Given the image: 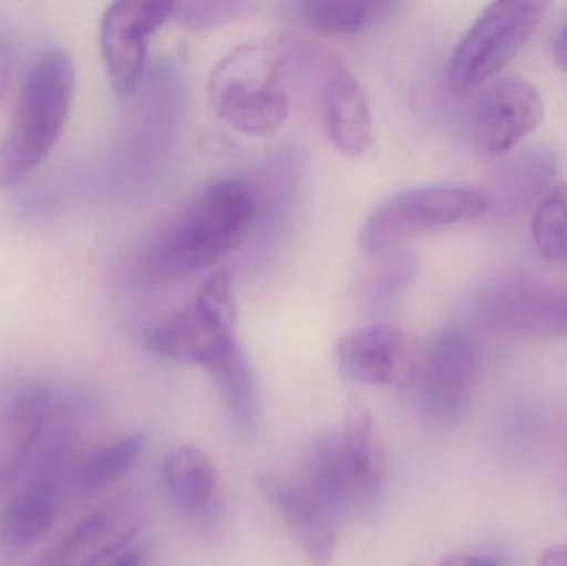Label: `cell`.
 <instances>
[{"mask_svg":"<svg viewBox=\"0 0 567 566\" xmlns=\"http://www.w3.org/2000/svg\"><path fill=\"white\" fill-rule=\"evenodd\" d=\"M112 566H143V554L140 550H130L120 555Z\"/></svg>","mask_w":567,"mask_h":566,"instance_id":"30","label":"cell"},{"mask_svg":"<svg viewBox=\"0 0 567 566\" xmlns=\"http://www.w3.org/2000/svg\"><path fill=\"white\" fill-rule=\"evenodd\" d=\"M256 484L281 515L290 534L300 542L309 562L316 566L329 564L336 548V518L317 504L299 482L276 475H259Z\"/></svg>","mask_w":567,"mask_h":566,"instance_id":"15","label":"cell"},{"mask_svg":"<svg viewBox=\"0 0 567 566\" xmlns=\"http://www.w3.org/2000/svg\"><path fill=\"white\" fill-rule=\"evenodd\" d=\"M282 47L276 42L243 43L223 56L208 80V100L216 115L245 135L279 132L290 115L281 80Z\"/></svg>","mask_w":567,"mask_h":566,"instance_id":"3","label":"cell"},{"mask_svg":"<svg viewBox=\"0 0 567 566\" xmlns=\"http://www.w3.org/2000/svg\"><path fill=\"white\" fill-rule=\"evenodd\" d=\"M319 102L333 146L347 158L369 155L375 145L369 100L352 72L333 56L320 65Z\"/></svg>","mask_w":567,"mask_h":566,"instance_id":"13","label":"cell"},{"mask_svg":"<svg viewBox=\"0 0 567 566\" xmlns=\"http://www.w3.org/2000/svg\"><path fill=\"white\" fill-rule=\"evenodd\" d=\"M175 2L120 0L110 3L100 23V50L113 92L128 99L145 72L148 42L173 17Z\"/></svg>","mask_w":567,"mask_h":566,"instance_id":"9","label":"cell"},{"mask_svg":"<svg viewBox=\"0 0 567 566\" xmlns=\"http://www.w3.org/2000/svg\"><path fill=\"white\" fill-rule=\"evenodd\" d=\"M439 566H502L496 564L492 558L483 557V555L456 554L450 555Z\"/></svg>","mask_w":567,"mask_h":566,"instance_id":"27","label":"cell"},{"mask_svg":"<svg viewBox=\"0 0 567 566\" xmlns=\"http://www.w3.org/2000/svg\"><path fill=\"white\" fill-rule=\"evenodd\" d=\"M480 318L496 331L519 338L567 336V289L529 278L505 276L480 292Z\"/></svg>","mask_w":567,"mask_h":566,"instance_id":"8","label":"cell"},{"mask_svg":"<svg viewBox=\"0 0 567 566\" xmlns=\"http://www.w3.org/2000/svg\"><path fill=\"white\" fill-rule=\"evenodd\" d=\"M145 447V435L142 432H133L95 449L76 469V488L83 494H95L110 487L135 469Z\"/></svg>","mask_w":567,"mask_h":566,"instance_id":"21","label":"cell"},{"mask_svg":"<svg viewBox=\"0 0 567 566\" xmlns=\"http://www.w3.org/2000/svg\"><path fill=\"white\" fill-rule=\"evenodd\" d=\"M73 92L75 65L66 50L50 49L37 56L0 140V189L19 185L45 162L62 138Z\"/></svg>","mask_w":567,"mask_h":566,"instance_id":"2","label":"cell"},{"mask_svg":"<svg viewBox=\"0 0 567 566\" xmlns=\"http://www.w3.org/2000/svg\"><path fill=\"white\" fill-rule=\"evenodd\" d=\"M226 405L243 429H255L259 421V389L251 362L245 349L233 358L218 374L213 375Z\"/></svg>","mask_w":567,"mask_h":566,"instance_id":"22","label":"cell"},{"mask_svg":"<svg viewBox=\"0 0 567 566\" xmlns=\"http://www.w3.org/2000/svg\"><path fill=\"white\" fill-rule=\"evenodd\" d=\"M163 482L178 507L195 521H209L218 507V475L208 455L188 445L163 461Z\"/></svg>","mask_w":567,"mask_h":566,"instance_id":"18","label":"cell"},{"mask_svg":"<svg viewBox=\"0 0 567 566\" xmlns=\"http://www.w3.org/2000/svg\"><path fill=\"white\" fill-rule=\"evenodd\" d=\"M258 216V198L248 183L216 179L193 193L159 226L140 258V281L163 288L215 265L241 245Z\"/></svg>","mask_w":567,"mask_h":566,"instance_id":"1","label":"cell"},{"mask_svg":"<svg viewBox=\"0 0 567 566\" xmlns=\"http://www.w3.org/2000/svg\"><path fill=\"white\" fill-rule=\"evenodd\" d=\"M399 7L395 2L377 0H306L296 3L300 19L326 35H350L363 32L386 19Z\"/></svg>","mask_w":567,"mask_h":566,"instance_id":"20","label":"cell"},{"mask_svg":"<svg viewBox=\"0 0 567 566\" xmlns=\"http://www.w3.org/2000/svg\"><path fill=\"white\" fill-rule=\"evenodd\" d=\"M555 156L546 152H532L515 159L506 175V193L512 202L526 203L551 183L555 176Z\"/></svg>","mask_w":567,"mask_h":566,"instance_id":"24","label":"cell"},{"mask_svg":"<svg viewBox=\"0 0 567 566\" xmlns=\"http://www.w3.org/2000/svg\"><path fill=\"white\" fill-rule=\"evenodd\" d=\"M337 364L350 381L369 385H402L415 379L420 356L415 341L399 326L372 325L343 336Z\"/></svg>","mask_w":567,"mask_h":566,"instance_id":"11","label":"cell"},{"mask_svg":"<svg viewBox=\"0 0 567 566\" xmlns=\"http://www.w3.org/2000/svg\"><path fill=\"white\" fill-rule=\"evenodd\" d=\"M343 459L359 497L372 494L382 478L383 457L375 435V422L365 405L350 402L339 434Z\"/></svg>","mask_w":567,"mask_h":566,"instance_id":"19","label":"cell"},{"mask_svg":"<svg viewBox=\"0 0 567 566\" xmlns=\"http://www.w3.org/2000/svg\"><path fill=\"white\" fill-rule=\"evenodd\" d=\"M59 508L56 478L33 477L0 511V548L20 552L32 547L55 524Z\"/></svg>","mask_w":567,"mask_h":566,"instance_id":"16","label":"cell"},{"mask_svg":"<svg viewBox=\"0 0 567 566\" xmlns=\"http://www.w3.org/2000/svg\"><path fill=\"white\" fill-rule=\"evenodd\" d=\"M142 524L138 502L130 497L110 502L76 524L33 566H99L122 552Z\"/></svg>","mask_w":567,"mask_h":566,"instance_id":"12","label":"cell"},{"mask_svg":"<svg viewBox=\"0 0 567 566\" xmlns=\"http://www.w3.org/2000/svg\"><path fill=\"white\" fill-rule=\"evenodd\" d=\"M533 239L546 261H567V185L555 186L539 203Z\"/></svg>","mask_w":567,"mask_h":566,"instance_id":"23","label":"cell"},{"mask_svg":"<svg viewBox=\"0 0 567 566\" xmlns=\"http://www.w3.org/2000/svg\"><path fill=\"white\" fill-rule=\"evenodd\" d=\"M12 76V49L6 37L0 35V105L6 99Z\"/></svg>","mask_w":567,"mask_h":566,"instance_id":"26","label":"cell"},{"mask_svg":"<svg viewBox=\"0 0 567 566\" xmlns=\"http://www.w3.org/2000/svg\"><path fill=\"white\" fill-rule=\"evenodd\" d=\"M543 119L542 95L533 83L518 76L495 80L473 103V133L492 156L512 152L542 125Z\"/></svg>","mask_w":567,"mask_h":566,"instance_id":"10","label":"cell"},{"mask_svg":"<svg viewBox=\"0 0 567 566\" xmlns=\"http://www.w3.org/2000/svg\"><path fill=\"white\" fill-rule=\"evenodd\" d=\"M553 52H555V59L558 65L567 72V23L559 30L558 35H556Z\"/></svg>","mask_w":567,"mask_h":566,"instance_id":"29","label":"cell"},{"mask_svg":"<svg viewBox=\"0 0 567 566\" xmlns=\"http://www.w3.org/2000/svg\"><path fill=\"white\" fill-rule=\"evenodd\" d=\"M478 359L468 332L452 328L436 336L413 379L423 415L435 424H458L472 404Z\"/></svg>","mask_w":567,"mask_h":566,"instance_id":"6","label":"cell"},{"mask_svg":"<svg viewBox=\"0 0 567 566\" xmlns=\"http://www.w3.org/2000/svg\"><path fill=\"white\" fill-rule=\"evenodd\" d=\"M236 325L238 315H223L195 299L188 308L150 325L145 344L156 356L215 375L243 351Z\"/></svg>","mask_w":567,"mask_h":566,"instance_id":"7","label":"cell"},{"mask_svg":"<svg viewBox=\"0 0 567 566\" xmlns=\"http://www.w3.org/2000/svg\"><path fill=\"white\" fill-rule=\"evenodd\" d=\"M55 408L47 384L22 385L0 409V494L25 474L42 444Z\"/></svg>","mask_w":567,"mask_h":566,"instance_id":"14","label":"cell"},{"mask_svg":"<svg viewBox=\"0 0 567 566\" xmlns=\"http://www.w3.org/2000/svg\"><path fill=\"white\" fill-rule=\"evenodd\" d=\"M299 485L336 521L352 507L353 502L359 501V492L343 459L339 434L327 432L313 439L307 449Z\"/></svg>","mask_w":567,"mask_h":566,"instance_id":"17","label":"cell"},{"mask_svg":"<svg viewBox=\"0 0 567 566\" xmlns=\"http://www.w3.org/2000/svg\"><path fill=\"white\" fill-rule=\"evenodd\" d=\"M545 3L495 2L483 10L462 37L446 69L456 95L473 92L492 80L538 29Z\"/></svg>","mask_w":567,"mask_h":566,"instance_id":"5","label":"cell"},{"mask_svg":"<svg viewBox=\"0 0 567 566\" xmlns=\"http://www.w3.org/2000/svg\"><path fill=\"white\" fill-rule=\"evenodd\" d=\"M489 199L480 189L462 186H423L405 189L380 203L363 219L359 248L379 255L423 233L482 218Z\"/></svg>","mask_w":567,"mask_h":566,"instance_id":"4","label":"cell"},{"mask_svg":"<svg viewBox=\"0 0 567 566\" xmlns=\"http://www.w3.org/2000/svg\"><path fill=\"white\" fill-rule=\"evenodd\" d=\"M538 566H567V544L553 547L546 552Z\"/></svg>","mask_w":567,"mask_h":566,"instance_id":"28","label":"cell"},{"mask_svg":"<svg viewBox=\"0 0 567 566\" xmlns=\"http://www.w3.org/2000/svg\"><path fill=\"white\" fill-rule=\"evenodd\" d=\"M252 9L248 2H175L172 20L193 30L225 25Z\"/></svg>","mask_w":567,"mask_h":566,"instance_id":"25","label":"cell"}]
</instances>
